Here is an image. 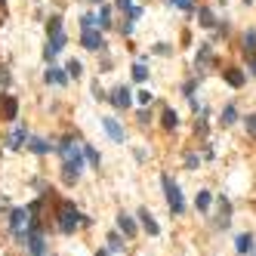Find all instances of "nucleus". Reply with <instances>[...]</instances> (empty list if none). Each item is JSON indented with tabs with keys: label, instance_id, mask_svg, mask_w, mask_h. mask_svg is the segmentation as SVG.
Instances as JSON below:
<instances>
[{
	"label": "nucleus",
	"instance_id": "17",
	"mask_svg": "<svg viewBox=\"0 0 256 256\" xmlns=\"http://www.w3.org/2000/svg\"><path fill=\"white\" fill-rule=\"evenodd\" d=\"M139 219H142V225H145V231H148V235H158V223H155V219H151V213L148 210H139Z\"/></svg>",
	"mask_w": 256,
	"mask_h": 256
},
{
	"label": "nucleus",
	"instance_id": "12",
	"mask_svg": "<svg viewBox=\"0 0 256 256\" xmlns=\"http://www.w3.org/2000/svg\"><path fill=\"white\" fill-rule=\"evenodd\" d=\"M28 139V133H25V127H16L13 133H9V139H6V145L9 148H22V142Z\"/></svg>",
	"mask_w": 256,
	"mask_h": 256
},
{
	"label": "nucleus",
	"instance_id": "31",
	"mask_svg": "<svg viewBox=\"0 0 256 256\" xmlns=\"http://www.w3.org/2000/svg\"><path fill=\"white\" fill-rule=\"evenodd\" d=\"M108 250H111V253L121 250V238H118V235H108Z\"/></svg>",
	"mask_w": 256,
	"mask_h": 256
},
{
	"label": "nucleus",
	"instance_id": "3",
	"mask_svg": "<svg viewBox=\"0 0 256 256\" xmlns=\"http://www.w3.org/2000/svg\"><path fill=\"white\" fill-rule=\"evenodd\" d=\"M160 182H164V194H167V204H170V210H173V213H182V210H185V201H182V192H179V185L173 182L170 176H160Z\"/></svg>",
	"mask_w": 256,
	"mask_h": 256
},
{
	"label": "nucleus",
	"instance_id": "14",
	"mask_svg": "<svg viewBox=\"0 0 256 256\" xmlns=\"http://www.w3.org/2000/svg\"><path fill=\"white\" fill-rule=\"evenodd\" d=\"M210 59H213L210 43H201V50H197V59H194V65H197V68H204V65H210Z\"/></svg>",
	"mask_w": 256,
	"mask_h": 256
},
{
	"label": "nucleus",
	"instance_id": "7",
	"mask_svg": "<svg viewBox=\"0 0 256 256\" xmlns=\"http://www.w3.org/2000/svg\"><path fill=\"white\" fill-rule=\"evenodd\" d=\"M80 43H84L87 50H105V37L99 34V28H84V34H80Z\"/></svg>",
	"mask_w": 256,
	"mask_h": 256
},
{
	"label": "nucleus",
	"instance_id": "8",
	"mask_svg": "<svg viewBox=\"0 0 256 256\" xmlns=\"http://www.w3.org/2000/svg\"><path fill=\"white\" fill-rule=\"evenodd\" d=\"M108 99H111V105H114V108H124V111L133 105V93L127 90V87H118V90H111V96H108Z\"/></svg>",
	"mask_w": 256,
	"mask_h": 256
},
{
	"label": "nucleus",
	"instance_id": "6",
	"mask_svg": "<svg viewBox=\"0 0 256 256\" xmlns=\"http://www.w3.org/2000/svg\"><path fill=\"white\" fill-rule=\"evenodd\" d=\"M62 50H65V31H50V40H46L43 56H46V59H56Z\"/></svg>",
	"mask_w": 256,
	"mask_h": 256
},
{
	"label": "nucleus",
	"instance_id": "18",
	"mask_svg": "<svg viewBox=\"0 0 256 256\" xmlns=\"http://www.w3.org/2000/svg\"><path fill=\"white\" fill-rule=\"evenodd\" d=\"M197 22H201L204 28H213V25H216V19H213V9L201 6V9H197Z\"/></svg>",
	"mask_w": 256,
	"mask_h": 256
},
{
	"label": "nucleus",
	"instance_id": "30",
	"mask_svg": "<svg viewBox=\"0 0 256 256\" xmlns=\"http://www.w3.org/2000/svg\"><path fill=\"white\" fill-rule=\"evenodd\" d=\"M173 6H179V9H185V13H192L194 9V0H170Z\"/></svg>",
	"mask_w": 256,
	"mask_h": 256
},
{
	"label": "nucleus",
	"instance_id": "9",
	"mask_svg": "<svg viewBox=\"0 0 256 256\" xmlns=\"http://www.w3.org/2000/svg\"><path fill=\"white\" fill-rule=\"evenodd\" d=\"M102 127H105V133L111 136V142H124V127L114 118H102Z\"/></svg>",
	"mask_w": 256,
	"mask_h": 256
},
{
	"label": "nucleus",
	"instance_id": "22",
	"mask_svg": "<svg viewBox=\"0 0 256 256\" xmlns=\"http://www.w3.org/2000/svg\"><path fill=\"white\" fill-rule=\"evenodd\" d=\"M84 158L90 160V167H96V170H99V164H102V158H99V151H96V148H93V145H87V148H84Z\"/></svg>",
	"mask_w": 256,
	"mask_h": 256
},
{
	"label": "nucleus",
	"instance_id": "40",
	"mask_svg": "<svg viewBox=\"0 0 256 256\" xmlns=\"http://www.w3.org/2000/svg\"><path fill=\"white\" fill-rule=\"evenodd\" d=\"M96 256H108V253H105V250H99V253H96Z\"/></svg>",
	"mask_w": 256,
	"mask_h": 256
},
{
	"label": "nucleus",
	"instance_id": "16",
	"mask_svg": "<svg viewBox=\"0 0 256 256\" xmlns=\"http://www.w3.org/2000/svg\"><path fill=\"white\" fill-rule=\"evenodd\" d=\"M228 223H231V204H228L225 197H223V201H219V225L225 228Z\"/></svg>",
	"mask_w": 256,
	"mask_h": 256
},
{
	"label": "nucleus",
	"instance_id": "32",
	"mask_svg": "<svg viewBox=\"0 0 256 256\" xmlns=\"http://www.w3.org/2000/svg\"><path fill=\"white\" fill-rule=\"evenodd\" d=\"M139 102H142V105H151V99H155V96H151V93L148 90H142V93H139V96H136Z\"/></svg>",
	"mask_w": 256,
	"mask_h": 256
},
{
	"label": "nucleus",
	"instance_id": "25",
	"mask_svg": "<svg viewBox=\"0 0 256 256\" xmlns=\"http://www.w3.org/2000/svg\"><path fill=\"white\" fill-rule=\"evenodd\" d=\"M133 80H136V84H145V80H148V71H145V65H142V62L133 65Z\"/></svg>",
	"mask_w": 256,
	"mask_h": 256
},
{
	"label": "nucleus",
	"instance_id": "13",
	"mask_svg": "<svg viewBox=\"0 0 256 256\" xmlns=\"http://www.w3.org/2000/svg\"><path fill=\"white\" fill-rule=\"evenodd\" d=\"M118 228L124 231L127 238H133V235H136V223H133V219L127 216V213H121V216H118Z\"/></svg>",
	"mask_w": 256,
	"mask_h": 256
},
{
	"label": "nucleus",
	"instance_id": "29",
	"mask_svg": "<svg viewBox=\"0 0 256 256\" xmlns=\"http://www.w3.org/2000/svg\"><path fill=\"white\" fill-rule=\"evenodd\" d=\"M46 31H62V16H50V22H46Z\"/></svg>",
	"mask_w": 256,
	"mask_h": 256
},
{
	"label": "nucleus",
	"instance_id": "4",
	"mask_svg": "<svg viewBox=\"0 0 256 256\" xmlns=\"http://www.w3.org/2000/svg\"><path fill=\"white\" fill-rule=\"evenodd\" d=\"M9 225H13V235H19L22 241H25V231H28V225H31V210H13Z\"/></svg>",
	"mask_w": 256,
	"mask_h": 256
},
{
	"label": "nucleus",
	"instance_id": "28",
	"mask_svg": "<svg viewBox=\"0 0 256 256\" xmlns=\"http://www.w3.org/2000/svg\"><path fill=\"white\" fill-rule=\"evenodd\" d=\"M65 68H68V74H71V77H80V71H84V65H80L77 59H71V62H68Z\"/></svg>",
	"mask_w": 256,
	"mask_h": 256
},
{
	"label": "nucleus",
	"instance_id": "24",
	"mask_svg": "<svg viewBox=\"0 0 256 256\" xmlns=\"http://www.w3.org/2000/svg\"><path fill=\"white\" fill-rule=\"evenodd\" d=\"M80 25H84V28H99V16L96 13H84V16H80Z\"/></svg>",
	"mask_w": 256,
	"mask_h": 256
},
{
	"label": "nucleus",
	"instance_id": "20",
	"mask_svg": "<svg viewBox=\"0 0 256 256\" xmlns=\"http://www.w3.org/2000/svg\"><path fill=\"white\" fill-rule=\"evenodd\" d=\"M219 121H223V127H231V124H235V121H238L235 105H225V108H223V118H219Z\"/></svg>",
	"mask_w": 256,
	"mask_h": 256
},
{
	"label": "nucleus",
	"instance_id": "10",
	"mask_svg": "<svg viewBox=\"0 0 256 256\" xmlns=\"http://www.w3.org/2000/svg\"><path fill=\"white\" fill-rule=\"evenodd\" d=\"M241 50L247 53V56H256V28H247V31H244V37H241Z\"/></svg>",
	"mask_w": 256,
	"mask_h": 256
},
{
	"label": "nucleus",
	"instance_id": "41",
	"mask_svg": "<svg viewBox=\"0 0 256 256\" xmlns=\"http://www.w3.org/2000/svg\"><path fill=\"white\" fill-rule=\"evenodd\" d=\"M90 3H102V0H90Z\"/></svg>",
	"mask_w": 256,
	"mask_h": 256
},
{
	"label": "nucleus",
	"instance_id": "21",
	"mask_svg": "<svg viewBox=\"0 0 256 256\" xmlns=\"http://www.w3.org/2000/svg\"><path fill=\"white\" fill-rule=\"evenodd\" d=\"M28 148L34 155H46V151H50V142H43V139H28Z\"/></svg>",
	"mask_w": 256,
	"mask_h": 256
},
{
	"label": "nucleus",
	"instance_id": "23",
	"mask_svg": "<svg viewBox=\"0 0 256 256\" xmlns=\"http://www.w3.org/2000/svg\"><path fill=\"white\" fill-rule=\"evenodd\" d=\"M160 118H164V127H167V130H173V127H176V124H179V114H176V111H173V108H167L164 114H160Z\"/></svg>",
	"mask_w": 256,
	"mask_h": 256
},
{
	"label": "nucleus",
	"instance_id": "15",
	"mask_svg": "<svg viewBox=\"0 0 256 256\" xmlns=\"http://www.w3.org/2000/svg\"><path fill=\"white\" fill-rule=\"evenodd\" d=\"M225 80L228 87H244V71L241 68H225Z\"/></svg>",
	"mask_w": 256,
	"mask_h": 256
},
{
	"label": "nucleus",
	"instance_id": "11",
	"mask_svg": "<svg viewBox=\"0 0 256 256\" xmlns=\"http://www.w3.org/2000/svg\"><path fill=\"white\" fill-rule=\"evenodd\" d=\"M46 84H59V87H65V84H68V74L50 65V68H46Z\"/></svg>",
	"mask_w": 256,
	"mask_h": 256
},
{
	"label": "nucleus",
	"instance_id": "38",
	"mask_svg": "<svg viewBox=\"0 0 256 256\" xmlns=\"http://www.w3.org/2000/svg\"><path fill=\"white\" fill-rule=\"evenodd\" d=\"M250 74L256 77V56H250Z\"/></svg>",
	"mask_w": 256,
	"mask_h": 256
},
{
	"label": "nucleus",
	"instance_id": "19",
	"mask_svg": "<svg viewBox=\"0 0 256 256\" xmlns=\"http://www.w3.org/2000/svg\"><path fill=\"white\" fill-rule=\"evenodd\" d=\"M235 247H238V253H250L253 250V238L250 235H238L235 238Z\"/></svg>",
	"mask_w": 256,
	"mask_h": 256
},
{
	"label": "nucleus",
	"instance_id": "42",
	"mask_svg": "<svg viewBox=\"0 0 256 256\" xmlns=\"http://www.w3.org/2000/svg\"><path fill=\"white\" fill-rule=\"evenodd\" d=\"M244 3H250V0H244Z\"/></svg>",
	"mask_w": 256,
	"mask_h": 256
},
{
	"label": "nucleus",
	"instance_id": "35",
	"mask_svg": "<svg viewBox=\"0 0 256 256\" xmlns=\"http://www.w3.org/2000/svg\"><path fill=\"white\" fill-rule=\"evenodd\" d=\"M118 9H124V13H130V9H133V0H118Z\"/></svg>",
	"mask_w": 256,
	"mask_h": 256
},
{
	"label": "nucleus",
	"instance_id": "27",
	"mask_svg": "<svg viewBox=\"0 0 256 256\" xmlns=\"http://www.w3.org/2000/svg\"><path fill=\"white\" fill-rule=\"evenodd\" d=\"M108 25H111V9L102 6V13H99V28H108Z\"/></svg>",
	"mask_w": 256,
	"mask_h": 256
},
{
	"label": "nucleus",
	"instance_id": "5",
	"mask_svg": "<svg viewBox=\"0 0 256 256\" xmlns=\"http://www.w3.org/2000/svg\"><path fill=\"white\" fill-rule=\"evenodd\" d=\"M0 118H3V121H16L19 118V99L9 96V93L0 96Z\"/></svg>",
	"mask_w": 256,
	"mask_h": 256
},
{
	"label": "nucleus",
	"instance_id": "39",
	"mask_svg": "<svg viewBox=\"0 0 256 256\" xmlns=\"http://www.w3.org/2000/svg\"><path fill=\"white\" fill-rule=\"evenodd\" d=\"M0 80H3V84H9V74L3 71V68H0Z\"/></svg>",
	"mask_w": 256,
	"mask_h": 256
},
{
	"label": "nucleus",
	"instance_id": "43",
	"mask_svg": "<svg viewBox=\"0 0 256 256\" xmlns=\"http://www.w3.org/2000/svg\"><path fill=\"white\" fill-rule=\"evenodd\" d=\"M223 3H225V0H223Z\"/></svg>",
	"mask_w": 256,
	"mask_h": 256
},
{
	"label": "nucleus",
	"instance_id": "33",
	"mask_svg": "<svg viewBox=\"0 0 256 256\" xmlns=\"http://www.w3.org/2000/svg\"><path fill=\"white\" fill-rule=\"evenodd\" d=\"M247 133L256 136V114H250V118H247Z\"/></svg>",
	"mask_w": 256,
	"mask_h": 256
},
{
	"label": "nucleus",
	"instance_id": "34",
	"mask_svg": "<svg viewBox=\"0 0 256 256\" xmlns=\"http://www.w3.org/2000/svg\"><path fill=\"white\" fill-rule=\"evenodd\" d=\"M121 34H133V19L130 16H127V22L121 25Z\"/></svg>",
	"mask_w": 256,
	"mask_h": 256
},
{
	"label": "nucleus",
	"instance_id": "37",
	"mask_svg": "<svg viewBox=\"0 0 256 256\" xmlns=\"http://www.w3.org/2000/svg\"><path fill=\"white\" fill-rule=\"evenodd\" d=\"M93 96H96V99H105V93H102V87H99V84H93Z\"/></svg>",
	"mask_w": 256,
	"mask_h": 256
},
{
	"label": "nucleus",
	"instance_id": "1",
	"mask_svg": "<svg viewBox=\"0 0 256 256\" xmlns=\"http://www.w3.org/2000/svg\"><path fill=\"white\" fill-rule=\"evenodd\" d=\"M80 223H87V219L80 216L71 204H68V201H65V204H59V228L65 231V235H71V231H74Z\"/></svg>",
	"mask_w": 256,
	"mask_h": 256
},
{
	"label": "nucleus",
	"instance_id": "36",
	"mask_svg": "<svg viewBox=\"0 0 256 256\" xmlns=\"http://www.w3.org/2000/svg\"><path fill=\"white\" fill-rule=\"evenodd\" d=\"M185 167L194 170V167H197V158H194V155H185Z\"/></svg>",
	"mask_w": 256,
	"mask_h": 256
},
{
	"label": "nucleus",
	"instance_id": "26",
	"mask_svg": "<svg viewBox=\"0 0 256 256\" xmlns=\"http://www.w3.org/2000/svg\"><path fill=\"white\" fill-rule=\"evenodd\" d=\"M194 204H197V210H207V207H210V194H207V192H197Z\"/></svg>",
	"mask_w": 256,
	"mask_h": 256
},
{
	"label": "nucleus",
	"instance_id": "2",
	"mask_svg": "<svg viewBox=\"0 0 256 256\" xmlns=\"http://www.w3.org/2000/svg\"><path fill=\"white\" fill-rule=\"evenodd\" d=\"M59 151H62V158H65L62 167H65V170H74L77 176H80V170H84V155L77 151V145H71V142L65 139V142L59 145Z\"/></svg>",
	"mask_w": 256,
	"mask_h": 256
}]
</instances>
